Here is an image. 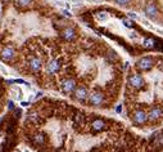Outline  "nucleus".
<instances>
[{"mask_svg": "<svg viewBox=\"0 0 163 152\" xmlns=\"http://www.w3.org/2000/svg\"><path fill=\"white\" fill-rule=\"evenodd\" d=\"M129 85L131 88H134V89H136V90L141 89V88H144V85H145L144 77L141 75H139V74H132V75L129 77Z\"/></svg>", "mask_w": 163, "mask_h": 152, "instance_id": "nucleus-1", "label": "nucleus"}, {"mask_svg": "<svg viewBox=\"0 0 163 152\" xmlns=\"http://www.w3.org/2000/svg\"><path fill=\"white\" fill-rule=\"evenodd\" d=\"M163 119V108L159 106H154L149 110L148 112V121L150 123H157V121Z\"/></svg>", "mask_w": 163, "mask_h": 152, "instance_id": "nucleus-2", "label": "nucleus"}, {"mask_svg": "<svg viewBox=\"0 0 163 152\" xmlns=\"http://www.w3.org/2000/svg\"><path fill=\"white\" fill-rule=\"evenodd\" d=\"M153 66H154V59L152 57H143L136 63V67L140 71H149L153 68Z\"/></svg>", "mask_w": 163, "mask_h": 152, "instance_id": "nucleus-3", "label": "nucleus"}, {"mask_svg": "<svg viewBox=\"0 0 163 152\" xmlns=\"http://www.w3.org/2000/svg\"><path fill=\"white\" fill-rule=\"evenodd\" d=\"M104 101H106V97L100 92H94L89 95V103L94 107H100L101 104H104Z\"/></svg>", "mask_w": 163, "mask_h": 152, "instance_id": "nucleus-4", "label": "nucleus"}, {"mask_svg": "<svg viewBox=\"0 0 163 152\" xmlns=\"http://www.w3.org/2000/svg\"><path fill=\"white\" fill-rule=\"evenodd\" d=\"M89 90H87L86 87H78L74 89L73 92V97L77 99L78 102H81V103H84V102H86L87 99H89Z\"/></svg>", "mask_w": 163, "mask_h": 152, "instance_id": "nucleus-5", "label": "nucleus"}, {"mask_svg": "<svg viewBox=\"0 0 163 152\" xmlns=\"http://www.w3.org/2000/svg\"><path fill=\"white\" fill-rule=\"evenodd\" d=\"M132 121L137 125H143L148 121V114L144 110H136V111L132 114Z\"/></svg>", "mask_w": 163, "mask_h": 152, "instance_id": "nucleus-6", "label": "nucleus"}, {"mask_svg": "<svg viewBox=\"0 0 163 152\" xmlns=\"http://www.w3.org/2000/svg\"><path fill=\"white\" fill-rule=\"evenodd\" d=\"M76 88H77V84H76V80L74 79H66L64 81L62 82V92L66 93V94L73 93Z\"/></svg>", "mask_w": 163, "mask_h": 152, "instance_id": "nucleus-7", "label": "nucleus"}, {"mask_svg": "<svg viewBox=\"0 0 163 152\" xmlns=\"http://www.w3.org/2000/svg\"><path fill=\"white\" fill-rule=\"evenodd\" d=\"M90 126H91V130H93L94 133H100V132L107 129V123L103 119H94V120L91 121Z\"/></svg>", "mask_w": 163, "mask_h": 152, "instance_id": "nucleus-8", "label": "nucleus"}, {"mask_svg": "<svg viewBox=\"0 0 163 152\" xmlns=\"http://www.w3.org/2000/svg\"><path fill=\"white\" fill-rule=\"evenodd\" d=\"M144 10H145L146 17L152 18V19H154V18L157 17V14H158V9H157V5H156V3H154V1L148 3Z\"/></svg>", "mask_w": 163, "mask_h": 152, "instance_id": "nucleus-9", "label": "nucleus"}, {"mask_svg": "<svg viewBox=\"0 0 163 152\" xmlns=\"http://www.w3.org/2000/svg\"><path fill=\"white\" fill-rule=\"evenodd\" d=\"M28 68L32 71V72H39V71L41 70V67H43V63H41V61L37 57H31L28 59Z\"/></svg>", "mask_w": 163, "mask_h": 152, "instance_id": "nucleus-10", "label": "nucleus"}, {"mask_svg": "<svg viewBox=\"0 0 163 152\" xmlns=\"http://www.w3.org/2000/svg\"><path fill=\"white\" fill-rule=\"evenodd\" d=\"M62 37L66 41H73L76 39V31H74L73 27H66L62 31Z\"/></svg>", "mask_w": 163, "mask_h": 152, "instance_id": "nucleus-11", "label": "nucleus"}, {"mask_svg": "<svg viewBox=\"0 0 163 152\" xmlns=\"http://www.w3.org/2000/svg\"><path fill=\"white\" fill-rule=\"evenodd\" d=\"M27 121L31 123L32 125H40V124L43 123V117H41L36 111H31L27 115Z\"/></svg>", "mask_w": 163, "mask_h": 152, "instance_id": "nucleus-12", "label": "nucleus"}, {"mask_svg": "<svg viewBox=\"0 0 163 152\" xmlns=\"http://www.w3.org/2000/svg\"><path fill=\"white\" fill-rule=\"evenodd\" d=\"M16 56V50L12 48V46H5L1 50V58L5 61H12Z\"/></svg>", "mask_w": 163, "mask_h": 152, "instance_id": "nucleus-13", "label": "nucleus"}, {"mask_svg": "<svg viewBox=\"0 0 163 152\" xmlns=\"http://www.w3.org/2000/svg\"><path fill=\"white\" fill-rule=\"evenodd\" d=\"M32 139H34L35 145L43 146V145H45V143H46V140H48V137H46V134L44 133V132H39V133H35V134H34Z\"/></svg>", "mask_w": 163, "mask_h": 152, "instance_id": "nucleus-14", "label": "nucleus"}, {"mask_svg": "<svg viewBox=\"0 0 163 152\" xmlns=\"http://www.w3.org/2000/svg\"><path fill=\"white\" fill-rule=\"evenodd\" d=\"M46 70L49 74H57L60 70V63L58 62V59H51L46 66Z\"/></svg>", "mask_w": 163, "mask_h": 152, "instance_id": "nucleus-15", "label": "nucleus"}, {"mask_svg": "<svg viewBox=\"0 0 163 152\" xmlns=\"http://www.w3.org/2000/svg\"><path fill=\"white\" fill-rule=\"evenodd\" d=\"M85 120H86V116L82 114V112H77L76 116H74V119H73L74 124H76V125H78V126H82V125H84Z\"/></svg>", "mask_w": 163, "mask_h": 152, "instance_id": "nucleus-16", "label": "nucleus"}, {"mask_svg": "<svg viewBox=\"0 0 163 152\" xmlns=\"http://www.w3.org/2000/svg\"><path fill=\"white\" fill-rule=\"evenodd\" d=\"M14 3L18 8H23L24 9V8H28L34 3V0H14Z\"/></svg>", "mask_w": 163, "mask_h": 152, "instance_id": "nucleus-17", "label": "nucleus"}, {"mask_svg": "<svg viewBox=\"0 0 163 152\" xmlns=\"http://www.w3.org/2000/svg\"><path fill=\"white\" fill-rule=\"evenodd\" d=\"M143 45H144L145 48H148V49H152V48H154V46H156V40H154V39H152V37L145 39L144 43H143Z\"/></svg>", "mask_w": 163, "mask_h": 152, "instance_id": "nucleus-18", "label": "nucleus"}, {"mask_svg": "<svg viewBox=\"0 0 163 152\" xmlns=\"http://www.w3.org/2000/svg\"><path fill=\"white\" fill-rule=\"evenodd\" d=\"M107 59H108L109 62H116V61L118 59L117 53H114V52H113V50H109V53L107 54Z\"/></svg>", "mask_w": 163, "mask_h": 152, "instance_id": "nucleus-19", "label": "nucleus"}, {"mask_svg": "<svg viewBox=\"0 0 163 152\" xmlns=\"http://www.w3.org/2000/svg\"><path fill=\"white\" fill-rule=\"evenodd\" d=\"M95 17L99 19V21H106L107 18H108V14H107L106 12H99L95 14Z\"/></svg>", "mask_w": 163, "mask_h": 152, "instance_id": "nucleus-20", "label": "nucleus"}, {"mask_svg": "<svg viewBox=\"0 0 163 152\" xmlns=\"http://www.w3.org/2000/svg\"><path fill=\"white\" fill-rule=\"evenodd\" d=\"M154 145L156 146H163V135H158V137H156V139H154Z\"/></svg>", "mask_w": 163, "mask_h": 152, "instance_id": "nucleus-21", "label": "nucleus"}, {"mask_svg": "<svg viewBox=\"0 0 163 152\" xmlns=\"http://www.w3.org/2000/svg\"><path fill=\"white\" fill-rule=\"evenodd\" d=\"M116 4L117 5H121V7H126V5H129V3L131 1V0H114Z\"/></svg>", "mask_w": 163, "mask_h": 152, "instance_id": "nucleus-22", "label": "nucleus"}, {"mask_svg": "<svg viewBox=\"0 0 163 152\" xmlns=\"http://www.w3.org/2000/svg\"><path fill=\"white\" fill-rule=\"evenodd\" d=\"M123 25H125L126 27H129V29H132V27H134V23H132V21H130V19H123Z\"/></svg>", "mask_w": 163, "mask_h": 152, "instance_id": "nucleus-23", "label": "nucleus"}, {"mask_svg": "<svg viewBox=\"0 0 163 152\" xmlns=\"http://www.w3.org/2000/svg\"><path fill=\"white\" fill-rule=\"evenodd\" d=\"M8 107H9V110H14V102L10 101L9 103H8Z\"/></svg>", "mask_w": 163, "mask_h": 152, "instance_id": "nucleus-24", "label": "nucleus"}, {"mask_svg": "<svg viewBox=\"0 0 163 152\" xmlns=\"http://www.w3.org/2000/svg\"><path fill=\"white\" fill-rule=\"evenodd\" d=\"M129 17H130V18H132V19H137V16H136V14H134V13H129Z\"/></svg>", "mask_w": 163, "mask_h": 152, "instance_id": "nucleus-25", "label": "nucleus"}, {"mask_svg": "<svg viewBox=\"0 0 163 152\" xmlns=\"http://www.w3.org/2000/svg\"><path fill=\"white\" fill-rule=\"evenodd\" d=\"M62 13L66 16V17H71V13L68 12V10H62Z\"/></svg>", "mask_w": 163, "mask_h": 152, "instance_id": "nucleus-26", "label": "nucleus"}, {"mask_svg": "<svg viewBox=\"0 0 163 152\" xmlns=\"http://www.w3.org/2000/svg\"><path fill=\"white\" fill-rule=\"evenodd\" d=\"M116 111H117V112H118V114H120V112H121V111H122V106H118V107H117V108H116Z\"/></svg>", "mask_w": 163, "mask_h": 152, "instance_id": "nucleus-27", "label": "nucleus"}, {"mask_svg": "<svg viewBox=\"0 0 163 152\" xmlns=\"http://www.w3.org/2000/svg\"><path fill=\"white\" fill-rule=\"evenodd\" d=\"M22 106H23V107H26V106H28V102H22Z\"/></svg>", "mask_w": 163, "mask_h": 152, "instance_id": "nucleus-28", "label": "nucleus"}, {"mask_svg": "<svg viewBox=\"0 0 163 152\" xmlns=\"http://www.w3.org/2000/svg\"><path fill=\"white\" fill-rule=\"evenodd\" d=\"M24 152H30V151H27V150H26V151H24Z\"/></svg>", "mask_w": 163, "mask_h": 152, "instance_id": "nucleus-29", "label": "nucleus"}]
</instances>
